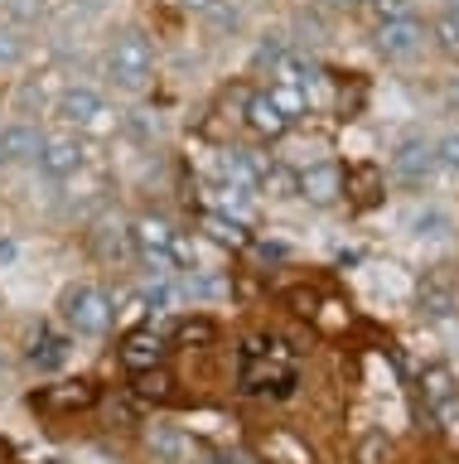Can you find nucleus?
<instances>
[{"instance_id": "f257e3e1", "label": "nucleus", "mask_w": 459, "mask_h": 464, "mask_svg": "<svg viewBox=\"0 0 459 464\" xmlns=\"http://www.w3.org/2000/svg\"><path fill=\"white\" fill-rule=\"evenodd\" d=\"M59 324L73 339H107L117 329V295L102 281H73L59 295Z\"/></svg>"}, {"instance_id": "f03ea898", "label": "nucleus", "mask_w": 459, "mask_h": 464, "mask_svg": "<svg viewBox=\"0 0 459 464\" xmlns=\"http://www.w3.org/2000/svg\"><path fill=\"white\" fill-rule=\"evenodd\" d=\"M107 78L126 97H140L155 82V39L140 24L117 29V39L107 49Z\"/></svg>"}, {"instance_id": "7ed1b4c3", "label": "nucleus", "mask_w": 459, "mask_h": 464, "mask_svg": "<svg viewBox=\"0 0 459 464\" xmlns=\"http://www.w3.org/2000/svg\"><path fill=\"white\" fill-rule=\"evenodd\" d=\"M82 246H88V256L97 261V266H131L136 261V237H131V218H126L121 208H107L92 218L88 227H82Z\"/></svg>"}, {"instance_id": "20e7f679", "label": "nucleus", "mask_w": 459, "mask_h": 464, "mask_svg": "<svg viewBox=\"0 0 459 464\" xmlns=\"http://www.w3.org/2000/svg\"><path fill=\"white\" fill-rule=\"evenodd\" d=\"M117 362L126 372H150L160 368V362H169V324H155V319H140V324H131L117 339Z\"/></svg>"}, {"instance_id": "39448f33", "label": "nucleus", "mask_w": 459, "mask_h": 464, "mask_svg": "<svg viewBox=\"0 0 459 464\" xmlns=\"http://www.w3.org/2000/svg\"><path fill=\"white\" fill-rule=\"evenodd\" d=\"M97 401H102V387L92 377H63V382L30 392V406L39 416H78V411H92Z\"/></svg>"}, {"instance_id": "423d86ee", "label": "nucleus", "mask_w": 459, "mask_h": 464, "mask_svg": "<svg viewBox=\"0 0 459 464\" xmlns=\"http://www.w3.org/2000/svg\"><path fill=\"white\" fill-rule=\"evenodd\" d=\"M39 174L53 184L73 179V174H82V165H88V140L78 136V130H44V145H39Z\"/></svg>"}, {"instance_id": "0eeeda50", "label": "nucleus", "mask_w": 459, "mask_h": 464, "mask_svg": "<svg viewBox=\"0 0 459 464\" xmlns=\"http://www.w3.org/2000/svg\"><path fill=\"white\" fill-rule=\"evenodd\" d=\"M49 116H53V121H63L68 130H73V126L82 130V126H102V116H111V111H107L102 87H92V82H68V87H59V92H53Z\"/></svg>"}, {"instance_id": "6e6552de", "label": "nucleus", "mask_w": 459, "mask_h": 464, "mask_svg": "<svg viewBox=\"0 0 459 464\" xmlns=\"http://www.w3.org/2000/svg\"><path fill=\"white\" fill-rule=\"evenodd\" d=\"M300 174V188H295V198H305L310 208H334V203H343L349 194V169L339 165V160H314V165L305 169H295Z\"/></svg>"}, {"instance_id": "1a4fd4ad", "label": "nucleus", "mask_w": 459, "mask_h": 464, "mask_svg": "<svg viewBox=\"0 0 459 464\" xmlns=\"http://www.w3.org/2000/svg\"><path fill=\"white\" fill-rule=\"evenodd\" d=\"M440 174V155H435V140H426V136H406V140H397V150H392V179L397 184H406V188H426L430 179Z\"/></svg>"}, {"instance_id": "9d476101", "label": "nucleus", "mask_w": 459, "mask_h": 464, "mask_svg": "<svg viewBox=\"0 0 459 464\" xmlns=\"http://www.w3.org/2000/svg\"><path fill=\"white\" fill-rule=\"evenodd\" d=\"M426 24L416 20V14H401V20H387L378 24V53L387 58V63H411V58H421L426 53Z\"/></svg>"}, {"instance_id": "9b49d317", "label": "nucleus", "mask_w": 459, "mask_h": 464, "mask_svg": "<svg viewBox=\"0 0 459 464\" xmlns=\"http://www.w3.org/2000/svg\"><path fill=\"white\" fill-rule=\"evenodd\" d=\"M140 450L155 464H189L198 440L184 426H175V420H150V426H140Z\"/></svg>"}, {"instance_id": "f8f14e48", "label": "nucleus", "mask_w": 459, "mask_h": 464, "mask_svg": "<svg viewBox=\"0 0 459 464\" xmlns=\"http://www.w3.org/2000/svg\"><path fill=\"white\" fill-rule=\"evenodd\" d=\"M242 121H247V130H252L256 140H266V145H271V140H285V136H291V126H295L291 116L281 111V102L271 97V87H252Z\"/></svg>"}, {"instance_id": "ddd939ff", "label": "nucleus", "mask_w": 459, "mask_h": 464, "mask_svg": "<svg viewBox=\"0 0 459 464\" xmlns=\"http://www.w3.org/2000/svg\"><path fill=\"white\" fill-rule=\"evenodd\" d=\"M39 145H44V130L39 121H5L0 126V169H20V165H34L39 160Z\"/></svg>"}, {"instance_id": "4468645a", "label": "nucleus", "mask_w": 459, "mask_h": 464, "mask_svg": "<svg viewBox=\"0 0 459 464\" xmlns=\"http://www.w3.org/2000/svg\"><path fill=\"white\" fill-rule=\"evenodd\" d=\"M68 353H73V334L68 329H49V324H39L30 334V343H24V362H30L34 372H59Z\"/></svg>"}, {"instance_id": "2eb2a0df", "label": "nucleus", "mask_w": 459, "mask_h": 464, "mask_svg": "<svg viewBox=\"0 0 459 464\" xmlns=\"http://www.w3.org/2000/svg\"><path fill=\"white\" fill-rule=\"evenodd\" d=\"M131 237H136V252H169L179 237V227H175V218L160 213V208H140L131 218Z\"/></svg>"}, {"instance_id": "dca6fc26", "label": "nucleus", "mask_w": 459, "mask_h": 464, "mask_svg": "<svg viewBox=\"0 0 459 464\" xmlns=\"http://www.w3.org/2000/svg\"><path fill=\"white\" fill-rule=\"evenodd\" d=\"M421 314L426 319L459 314V281H454V276H426V281H421Z\"/></svg>"}, {"instance_id": "f3484780", "label": "nucleus", "mask_w": 459, "mask_h": 464, "mask_svg": "<svg viewBox=\"0 0 459 464\" xmlns=\"http://www.w3.org/2000/svg\"><path fill=\"white\" fill-rule=\"evenodd\" d=\"M198 232H204L208 242H218V246H233V252H247V242H252L247 223H237V218H227V213H213V208L198 213Z\"/></svg>"}, {"instance_id": "a211bd4d", "label": "nucleus", "mask_w": 459, "mask_h": 464, "mask_svg": "<svg viewBox=\"0 0 459 464\" xmlns=\"http://www.w3.org/2000/svg\"><path fill=\"white\" fill-rule=\"evenodd\" d=\"M204 194H208L213 213H227V218H237V223H252V188L213 179V184H204Z\"/></svg>"}, {"instance_id": "6ab92c4d", "label": "nucleus", "mask_w": 459, "mask_h": 464, "mask_svg": "<svg viewBox=\"0 0 459 464\" xmlns=\"http://www.w3.org/2000/svg\"><path fill=\"white\" fill-rule=\"evenodd\" d=\"M198 20H204L208 34H218V39H233L242 34V24H247V14H242L237 0H208L204 10H198Z\"/></svg>"}, {"instance_id": "aec40b11", "label": "nucleus", "mask_w": 459, "mask_h": 464, "mask_svg": "<svg viewBox=\"0 0 459 464\" xmlns=\"http://www.w3.org/2000/svg\"><path fill=\"white\" fill-rule=\"evenodd\" d=\"M262 455H266V464H314V450L300 440V435H291V430H271Z\"/></svg>"}, {"instance_id": "412c9836", "label": "nucleus", "mask_w": 459, "mask_h": 464, "mask_svg": "<svg viewBox=\"0 0 459 464\" xmlns=\"http://www.w3.org/2000/svg\"><path fill=\"white\" fill-rule=\"evenodd\" d=\"M179 382H175V377H169V368H165V362H160V368H150V372H136V387H131V397L136 401H175L179 397V392H175Z\"/></svg>"}, {"instance_id": "4be33fe9", "label": "nucleus", "mask_w": 459, "mask_h": 464, "mask_svg": "<svg viewBox=\"0 0 459 464\" xmlns=\"http://www.w3.org/2000/svg\"><path fill=\"white\" fill-rule=\"evenodd\" d=\"M454 392H459V377L445 368V362L421 368V401H426V411H430V406H440V401H450Z\"/></svg>"}, {"instance_id": "5701e85b", "label": "nucleus", "mask_w": 459, "mask_h": 464, "mask_svg": "<svg viewBox=\"0 0 459 464\" xmlns=\"http://www.w3.org/2000/svg\"><path fill=\"white\" fill-rule=\"evenodd\" d=\"M343 194H353L358 208H372V203L382 198V169H378V165H358V169H349V188H343Z\"/></svg>"}, {"instance_id": "b1692460", "label": "nucleus", "mask_w": 459, "mask_h": 464, "mask_svg": "<svg viewBox=\"0 0 459 464\" xmlns=\"http://www.w3.org/2000/svg\"><path fill=\"white\" fill-rule=\"evenodd\" d=\"M295 44H291V34H281V29H271V34H262V44L252 49V72H271L281 63L285 53H291Z\"/></svg>"}, {"instance_id": "393cba45", "label": "nucleus", "mask_w": 459, "mask_h": 464, "mask_svg": "<svg viewBox=\"0 0 459 464\" xmlns=\"http://www.w3.org/2000/svg\"><path fill=\"white\" fill-rule=\"evenodd\" d=\"M169 339L194 343V348H213V343H218V324H213L208 314H194V319H179V324L169 329Z\"/></svg>"}, {"instance_id": "a878e982", "label": "nucleus", "mask_w": 459, "mask_h": 464, "mask_svg": "<svg viewBox=\"0 0 459 464\" xmlns=\"http://www.w3.org/2000/svg\"><path fill=\"white\" fill-rule=\"evenodd\" d=\"M24 53H30V39H24L20 24L0 20V68H20Z\"/></svg>"}, {"instance_id": "bb28decb", "label": "nucleus", "mask_w": 459, "mask_h": 464, "mask_svg": "<svg viewBox=\"0 0 459 464\" xmlns=\"http://www.w3.org/2000/svg\"><path fill=\"white\" fill-rule=\"evenodd\" d=\"M295 188H300V174L291 165H271L262 174V184H256V194H266V198H295Z\"/></svg>"}, {"instance_id": "cd10ccee", "label": "nucleus", "mask_w": 459, "mask_h": 464, "mask_svg": "<svg viewBox=\"0 0 459 464\" xmlns=\"http://www.w3.org/2000/svg\"><path fill=\"white\" fill-rule=\"evenodd\" d=\"M392 455L397 450H392V440H387L382 430H368L363 440L353 445V464H392Z\"/></svg>"}, {"instance_id": "c85d7f7f", "label": "nucleus", "mask_w": 459, "mask_h": 464, "mask_svg": "<svg viewBox=\"0 0 459 464\" xmlns=\"http://www.w3.org/2000/svg\"><path fill=\"white\" fill-rule=\"evenodd\" d=\"M430 39H435L450 58H459V20H454L450 10H440L435 20H430Z\"/></svg>"}, {"instance_id": "c756f323", "label": "nucleus", "mask_w": 459, "mask_h": 464, "mask_svg": "<svg viewBox=\"0 0 459 464\" xmlns=\"http://www.w3.org/2000/svg\"><path fill=\"white\" fill-rule=\"evenodd\" d=\"M411 232H421V237H445V232H450V213L430 203V208L411 213Z\"/></svg>"}, {"instance_id": "7c9ffc66", "label": "nucleus", "mask_w": 459, "mask_h": 464, "mask_svg": "<svg viewBox=\"0 0 459 464\" xmlns=\"http://www.w3.org/2000/svg\"><path fill=\"white\" fill-rule=\"evenodd\" d=\"M271 97L281 102V111L291 116V121H300V116L310 111V102H305V92H300V87H291V82H271Z\"/></svg>"}, {"instance_id": "2f4dec72", "label": "nucleus", "mask_w": 459, "mask_h": 464, "mask_svg": "<svg viewBox=\"0 0 459 464\" xmlns=\"http://www.w3.org/2000/svg\"><path fill=\"white\" fill-rule=\"evenodd\" d=\"M44 10H49L44 0H10V5H5V20L24 29V24H34V20H44Z\"/></svg>"}, {"instance_id": "473e14b6", "label": "nucleus", "mask_w": 459, "mask_h": 464, "mask_svg": "<svg viewBox=\"0 0 459 464\" xmlns=\"http://www.w3.org/2000/svg\"><path fill=\"white\" fill-rule=\"evenodd\" d=\"M121 126L131 130L136 140H155V136H160V116H155V111H131Z\"/></svg>"}, {"instance_id": "72a5a7b5", "label": "nucleus", "mask_w": 459, "mask_h": 464, "mask_svg": "<svg viewBox=\"0 0 459 464\" xmlns=\"http://www.w3.org/2000/svg\"><path fill=\"white\" fill-rule=\"evenodd\" d=\"M430 420L445 430V435H459V392L450 401H440V406H430Z\"/></svg>"}, {"instance_id": "f704fd0d", "label": "nucleus", "mask_w": 459, "mask_h": 464, "mask_svg": "<svg viewBox=\"0 0 459 464\" xmlns=\"http://www.w3.org/2000/svg\"><path fill=\"white\" fill-rule=\"evenodd\" d=\"M372 20L387 24V20H401V14H411V0H368Z\"/></svg>"}, {"instance_id": "c9c22d12", "label": "nucleus", "mask_w": 459, "mask_h": 464, "mask_svg": "<svg viewBox=\"0 0 459 464\" xmlns=\"http://www.w3.org/2000/svg\"><path fill=\"white\" fill-rule=\"evenodd\" d=\"M435 155H440V169H459V126L435 140Z\"/></svg>"}, {"instance_id": "e433bc0d", "label": "nucleus", "mask_w": 459, "mask_h": 464, "mask_svg": "<svg viewBox=\"0 0 459 464\" xmlns=\"http://www.w3.org/2000/svg\"><path fill=\"white\" fill-rule=\"evenodd\" d=\"M285 304H295V314H305V319L320 314V295H314V290H305V285L285 290Z\"/></svg>"}, {"instance_id": "4c0bfd02", "label": "nucleus", "mask_w": 459, "mask_h": 464, "mask_svg": "<svg viewBox=\"0 0 459 464\" xmlns=\"http://www.w3.org/2000/svg\"><path fill=\"white\" fill-rule=\"evenodd\" d=\"M218 464H266V455L252 445H227V450H218Z\"/></svg>"}, {"instance_id": "58836bf2", "label": "nucleus", "mask_w": 459, "mask_h": 464, "mask_svg": "<svg viewBox=\"0 0 459 464\" xmlns=\"http://www.w3.org/2000/svg\"><path fill=\"white\" fill-rule=\"evenodd\" d=\"M440 97H445V107H450V111L459 116V72H454V78H445V87H440Z\"/></svg>"}, {"instance_id": "ea45409f", "label": "nucleus", "mask_w": 459, "mask_h": 464, "mask_svg": "<svg viewBox=\"0 0 459 464\" xmlns=\"http://www.w3.org/2000/svg\"><path fill=\"white\" fill-rule=\"evenodd\" d=\"M189 464H218V450H208V445H198L194 455H189Z\"/></svg>"}, {"instance_id": "a19ab883", "label": "nucleus", "mask_w": 459, "mask_h": 464, "mask_svg": "<svg viewBox=\"0 0 459 464\" xmlns=\"http://www.w3.org/2000/svg\"><path fill=\"white\" fill-rule=\"evenodd\" d=\"M175 5H179V10H189V14H198V10L208 5V0H175Z\"/></svg>"}, {"instance_id": "79ce46f5", "label": "nucleus", "mask_w": 459, "mask_h": 464, "mask_svg": "<svg viewBox=\"0 0 459 464\" xmlns=\"http://www.w3.org/2000/svg\"><path fill=\"white\" fill-rule=\"evenodd\" d=\"M324 10H349V5H358V0H320Z\"/></svg>"}, {"instance_id": "37998d69", "label": "nucleus", "mask_w": 459, "mask_h": 464, "mask_svg": "<svg viewBox=\"0 0 459 464\" xmlns=\"http://www.w3.org/2000/svg\"><path fill=\"white\" fill-rule=\"evenodd\" d=\"M440 10H450V14H454V20H459V0H445V5H440Z\"/></svg>"}, {"instance_id": "c03bdc74", "label": "nucleus", "mask_w": 459, "mask_h": 464, "mask_svg": "<svg viewBox=\"0 0 459 464\" xmlns=\"http://www.w3.org/2000/svg\"><path fill=\"white\" fill-rule=\"evenodd\" d=\"M5 368H10V358H5V343H0V377H5Z\"/></svg>"}]
</instances>
